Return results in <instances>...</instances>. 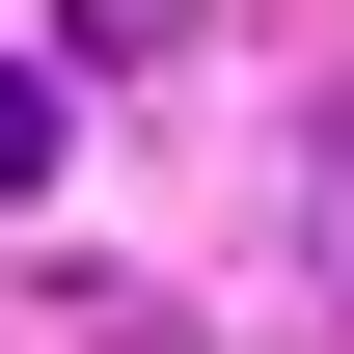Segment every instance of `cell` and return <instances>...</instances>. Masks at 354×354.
<instances>
[{
    "mask_svg": "<svg viewBox=\"0 0 354 354\" xmlns=\"http://www.w3.org/2000/svg\"><path fill=\"white\" fill-rule=\"evenodd\" d=\"M300 245H327V300H354V109L300 136Z\"/></svg>",
    "mask_w": 354,
    "mask_h": 354,
    "instance_id": "6da1fadb",
    "label": "cell"
},
{
    "mask_svg": "<svg viewBox=\"0 0 354 354\" xmlns=\"http://www.w3.org/2000/svg\"><path fill=\"white\" fill-rule=\"evenodd\" d=\"M0 191H55V82H28V55H0Z\"/></svg>",
    "mask_w": 354,
    "mask_h": 354,
    "instance_id": "7a4b0ae2",
    "label": "cell"
}]
</instances>
